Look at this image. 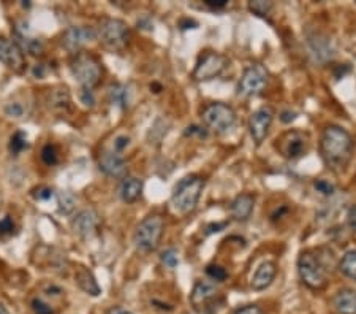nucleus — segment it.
<instances>
[{"label": "nucleus", "mask_w": 356, "mask_h": 314, "mask_svg": "<svg viewBox=\"0 0 356 314\" xmlns=\"http://www.w3.org/2000/svg\"><path fill=\"white\" fill-rule=\"evenodd\" d=\"M165 230V221L160 214H151L143 219L138 224L134 243L135 246L143 251V253H152L156 251L160 244V240L163 237Z\"/></svg>", "instance_id": "obj_4"}, {"label": "nucleus", "mask_w": 356, "mask_h": 314, "mask_svg": "<svg viewBox=\"0 0 356 314\" xmlns=\"http://www.w3.org/2000/svg\"><path fill=\"white\" fill-rule=\"evenodd\" d=\"M206 273H208V276L211 279H214V281H217V283L225 281V279L228 278L227 270L220 265H209L208 268H206Z\"/></svg>", "instance_id": "obj_26"}, {"label": "nucleus", "mask_w": 356, "mask_h": 314, "mask_svg": "<svg viewBox=\"0 0 356 314\" xmlns=\"http://www.w3.org/2000/svg\"><path fill=\"white\" fill-rule=\"evenodd\" d=\"M201 119H203L204 125L217 134H225L233 125L236 124V113L229 105L220 104H209L201 113Z\"/></svg>", "instance_id": "obj_7"}, {"label": "nucleus", "mask_w": 356, "mask_h": 314, "mask_svg": "<svg viewBox=\"0 0 356 314\" xmlns=\"http://www.w3.org/2000/svg\"><path fill=\"white\" fill-rule=\"evenodd\" d=\"M59 205H60V211H64V213H72L74 208V197L68 192L60 194Z\"/></svg>", "instance_id": "obj_29"}, {"label": "nucleus", "mask_w": 356, "mask_h": 314, "mask_svg": "<svg viewBox=\"0 0 356 314\" xmlns=\"http://www.w3.org/2000/svg\"><path fill=\"white\" fill-rule=\"evenodd\" d=\"M234 314H263L261 308L257 306V305H249V306H244L238 310Z\"/></svg>", "instance_id": "obj_37"}, {"label": "nucleus", "mask_w": 356, "mask_h": 314, "mask_svg": "<svg viewBox=\"0 0 356 314\" xmlns=\"http://www.w3.org/2000/svg\"><path fill=\"white\" fill-rule=\"evenodd\" d=\"M72 73L83 89L92 91L102 79V64L95 56L89 53H78L72 61Z\"/></svg>", "instance_id": "obj_6"}, {"label": "nucleus", "mask_w": 356, "mask_h": 314, "mask_svg": "<svg viewBox=\"0 0 356 314\" xmlns=\"http://www.w3.org/2000/svg\"><path fill=\"white\" fill-rule=\"evenodd\" d=\"M97 33L94 29L86 26H73L62 33V47L70 53H79V49L95 40Z\"/></svg>", "instance_id": "obj_12"}, {"label": "nucleus", "mask_w": 356, "mask_h": 314, "mask_svg": "<svg viewBox=\"0 0 356 314\" xmlns=\"http://www.w3.org/2000/svg\"><path fill=\"white\" fill-rule=\"evenodd\" d=\"M0 62L15 72H22L26 68V59L22 48L18 43L0 37Z\"/></svg>", "instance_id": "obj_13"}, {"label": "nucleus", "mask_w": 356, "mask_h": 314, "mask_svg": "<svg viewBox=\"0 0 356 314\" xmlns=\"http://www.w3.org/2000/svg\"><path fill=\"white\" fill-rule=\"evenodd\" d=\"M74 279H76L78 285L84 290L86 294H89V295H92V297L100 295L102 289H100L99 283H97L95 276L92 275V272L88 270V268H86V267H79V268H78L76 275H74Z\"/></svg>", "instance_id": "obj_22"}, {"label": "nucleus", "mask_w": 356, "mask_h": 314, "mask_svg": "<svg viewBox=\"0 0 356 314\" xmlns=\"http://www.w3.org/2000/svg\"><path fill=\"white\" fill-rule=\"evenodd\" d=\"M204 3L212 10H222V8L227 7L228 2H227V0H206Z\"/></svg>", "instance_id": "obj_38"}, {"label": "nucleus", "mask_w": 356, "mask_h": 314, "mask_svg": "<svg viewBox=\"0 0 356 314\" xmlns=\"http://www.w3.org/2000/svg\"><path fill=\"white\" fill-rule=\"evenodd\" d=\"M42 161L46 165H54L57 162V150L53 145H46L42 151Z\"/></svg>", "instance_id": "obj_28"}, {"label": "nucleus", "mask_w": 356, "mask_h": 314, "mask_svg": "<svg viewBox=\"0 0 356 314\" xmlns=\"http://www.w3.org/2000/svg\"><path fill=\"white\" fill-rule=\"evenodd\" d=\"M99 165L103 173L113 176V178H122L127 171V164H125L124 157L113 150L102 152Z\"/></svg>", "instance_id": "obj_16"}, {"label": "nucleus", "mask_w": 356, "mask_h": 314, "mask_svg": "<svg viewBox=\"0 0 356 314\" xmlns=\"http://www.w3.org/2000/svg\"><path fill=\"white\" fill-rule=\"evenodd\" d=\"M203 187L204 180L198 175H191L177 182L173 196H171L170 200V207L173 210V213L179 216L192 213L200 202Z\"/></svg>", "instance_id": "obj_2"}, {"label": "nucleus", "mask_w": 356, "mask_h": 314, "mask_svg": "<svg viewBox=\"0 0 356 314\" xmlns=\"http://www.w3.org/2000/svg\"><path fill=\"white\" fill-rule=\"evenodd\" d=\"M0 314H10V311L5 308V305L0 304Z\"/></svg>", "instance_id": "obj_41"}, {"label": "nucleus", "mask_w": 356, "mask_h": 314, "mask_svg": "<svg viewBox=\"0 0 356 314\" xmlns=\"http://www.w3.org/2000/svg\"><path fill=\"white\" fill-rule=\"evenodd\" d=\"M275 275H277V265H275L274 262H263V264L257 268L254 278H252V289L265 290L273 284Z\"/></svg>", "instance_id": "obj_17"}, {"label": "nucleus", "mask_w": 356, "mask_h": 314, "mask_svg": "<svg viewBox=\"0 0 356 314\" xmlns=\"http://www.w3.org/2000/svg\"><path fill=\"white\" fill-rule=\"evenodd\" d=\"M7 113L10 114V116L21 118L22 113H24V108H22L19 104H11L7 107Z\"/></svg>", "instance_id": "obj_36"}, {"label": "nucleus", "mask_w": 356, "mask_h": 314, "mask_svg": "<svg viewBox=\"0 0 356 314\" xmlns=\"http://www.w3.org/2000/svg\"><path fill=\"white\" fill-rule=\"evenodd\" d=\"M32 308H33V311H35V314H54L53 308H51L49 305H46L44 301L38 300V299L32 301Z\"/></svg>", "instance_id": "obj_31"}, {"label": "nucleus", "mask_w": 356, "mask_h": 314, "mask_svg": "<svg viewBox=\"0 0 356 314\" xmlns=\"http://www.w3.org/2000/svg\"><path fill=\"white\" fill-rule=\"evenodd\" d=\"M49 105L53 108H65L70 105V94H68V89H53L49 93Z\"/></svg>", "instance_id": "obj_24"}, {"label": "nucleus", "mask_w": 356, "mask_h": 314, "mask_svg": "<svg viewBox=\"0 0 356 314\" xmlns=\"http://www.w3.org/2000/svg\"><path fill=\"white\" fill-rule=\"evenodd\" d=\"M162 262L170 268H176L177 264H179V260H177V253L175 249H168L165 251V253L162 254Z\"/></svg>", "instance_id": "obj_30"}, {"label": "nucleus", "mask_w": 356, "mask_h": 314, "mask_svg": "<svg viewBox=\"0 0 356 314\" xmlns=\"http://www.w3.org/2000/svg\"><path fill=\"white\" fill-rule=\"evenodd\" d=\"M255 207V196L252 194H239L232 202V216L236 221H247Z\"/></svg>", "instance_id": "obj_19"}, {"label": "nucleus", "mask_w": 356, "mask_h": 314, "mask_svg": "<svg viewBox=\"0 0 356 314\" xmlns=\"http://www.w3.org/2000/svg\"><path fill=\"white\" fill-rule=\"evenodd\" d=\"M15 230V224L11 221L10 216H5V218L0 221V235H10Z\"/></svg>", "instance_id": "obj_32"}, {"label": "nucleus", "mask_w": 356, "mask_h": 314, "mask_svg": "<svg viewBox=\"0 0 356 314\" xmlns=\"http://www.w3.org/2000/svg\"><path fill=\"white\" fill-rule=\"evenodd\" d=\"M334 308L339 314H356V290L341 289L334 295Z\"/></svg>", "instance_id": "obj_20"}, {"label": "nucleus", "mask_w": 356, "mask_h": 314, "mask_svg": "<svg viewBox=\"0 0 356 314\" xmlns=\"http://www.w3.org/2000/svg\"><path fill=\"white\" fill-rule=\"evenodd\" d=\"M339 270L350 279L356 281V251H348V253L342 257L341 264H339Z\"/></svg>", "instance_id": "obj_23"}, {"label": "nucleus", "mask_w": 356, "mask_h": 314, "mask_svg": "<svg viewBox=\"0 0 356 314\" xmlns=\"http://www.w3.org/2000/svg\"><path fill=\"white\" fill-rule=\"evenodd\" d=\"M35 197L38 200H48V198L53 197V191L48 189V187H42V189L38 191V194H35Z\"/></svg>", "instance_id": "obj_39"}, {"label": "nucleus", "mask_w": 356, "mask_h": 314, "mask_svg": "<svg viewBox=\"0 0 356 314\" xmlns=\"http://www.w3.org/2000/svg\"><path fill=\"white\" fill-rule=\"evenodd\" d=\"M309 48H311L312 54L315 56V61L325 62L332 57V48L328 37H325L323 33L315 32L312 36L307 37Z\"/></svg>", "instance_id": "obj_18"}, {"label": "nucleus", "mask_w": 356, "mask_h": 314, "mask_svg": "<svg viewBox=\"0 0 356 314\" xmlns=\"http://www.w3.org/2000/svg\"><path fill=\"white\" fill-rule=\"evenodd\" d=\"M99 38L113 53H122L129 47L130 29L127 22L116 18H105L100 22Z\"/></svg>", "instance_id": "obj_5"}, {"label": "nucleus", "mask_w": 356, "mask_h": 314, "mask_svg": "<svg viewBox=\"0 0 356 314\" xmlns=\"http://www.w3.org/2000/svg\"><path fill=\"white\" fill-rule=\"evenodd\" d=\"M273 121L274 110L271 107H261L260 110L252 113V116L249 119V132L252 140H254L257 145H261V143L266 140Z\"/></svg>", "instance_id": "obj_11"}, {"label": "nucleus", "mask_w": 356, "mask_h": 314, "mask_svg": "<svg viewBox=\"0 0 356 314\" xmlns=\"http://www.w3.org/2000/svg\"><path fill=\"white\" fill-rule=\"evenodd\" d=\"M277 150L289 161H296L307 152L309 135L301 130H289L277 140Z\"/></svg>", "instance_id": "obj_10"}, {"label": "nucleus", "mask_w": 356, "mask_h": 314, "mask_svg": "<svg viewBox=\"0 0 356 314\" xmlns=\"http://www.w3.org/2000/svg\"><path fill=\"white\" fill-rule=\"evenodd\" d=\"M347 224H348L350 228H352L353 232H356V205H353V207L348 210V213H347Z\"/></svg>", "instance_id": "obj_35"}, {"label": "nucleus", "mask_w": 356, "mask_h": 314, "mask_svg": "<svg viewBox=\"0 0 356 314\" xmlns=\"http://www.w3.org/2000/svg\"><path fill=\"white\" fill-rule=\"evenodd\" d=\"M298 273L301 281L312 290H321L328 284V272L320 256L312 251H304L298 257Z\"/></svg>", "instance_id": "obj_3"}, {"label": "nucleus", "mask_w": 356, "mask_h": 314, "mask_svg": "<svg viewBox=\"0 0 356 314\" xmlns=\"http://www.w3.org/2000/svg\"><path fill=\"white\" fill-rule=\"evenodd\" d=\"M217 297H219V290H217L214 284L198 281L193 285V290L191 294V305L193 306L195 311L204 313L214 304Z\"/></svg>", "instance_id": "obj_14"}, {"label": "nucleus", "mask_w": 356, "mask_h": 314, "mask_svg": "<svg viewBox=\"0 0 356 314\" xmlns=\"http://www.w3.org/2000/svg\"><path fill=\"white\" fill-rule=\"evenodd\" d=\"M227 65L228 61L225 56L216 53V51H208V53L200 57L198 64L193 70V79H197V81H209V79L222 75Z\"/></svg>", "instance_id": "obj_9"}, {"label": "nucleus", "mask_w": 356, "mask_h": 314, "mask_svg": "<svg viewBox=\"0 0 356 314\" xmlns=\"http://www.w3.org/2000/svg\"><path fill=\"white\" fill-rule=\"evenodd\" d=\"M108 314H131V313H130V311H127V310H124V308L114 306V308H111L110 311H108Z\"/></svg>", "instance_id": "obj_40"}, {"label": "nucleus", "mask_w": 356, "mask_h": 314, "mask_svg": "<svg viewBox=\"0 0 356 314\" xmlns=\"http://www.w3.org/2000/svg\"><path fill=\"white\" fill-rule=\"evenodd\" d=\"M355 141L346 129L341 125L325 127L320 139V154L326 167L332 171H343L352 159Z\"/></svg>", "instance_id": "obj_1"}, {"label": "nucleus", "mask_w": 356, "mask_h": 314, "mask_svg": "<svg viewBox=\"0 0 356 314\" xmlns=\"http://www.w3.org/2000/svg\"><path fill=\"white\" fill-rule=\"evenodd\" d=\"M269 73L261 64H254L247 67L243 77L239 79L238 93L245 97H254L261 93L268 84Z\"/></svg>", "instance_id": "obj_8"}, {"label": "nucleus", "mask_w": 356, "mask_h": 314, "mask_svg": "<svg viewBox=\"0 0 356 314\" xmlns=\"http://www.w3.org/2000/svg\"><path fill=\"white\" fill-rule=\"evenodd\" d=\"M99 226H100L99 214H97L94 210L79 211V213L74 216V219L72 221L73 230L83 238H89L92 235H95L97 230H99Z\"/></svg>", "instance_id": "obj_15"}, {"label": "nucleus", "mask_w": 356, "mask_h": 314, "mask_svg": "<svg viewBox=\"0 0 356 314\" xmlns=\"http://www.w3.org/2000/svg\"><path fill=\"white\" fill-rule=\"evenodd\" d=\"M129 143H130V139L127 135H119V136H116V140H114V145H113V151H116V152H122L125 148L129 146Z\"/></svg>", "instance_id": "obj_33"}, {"label": "nucleus", "mask_w": 356, "mask_h": 314, "mask_svg": "<svg viewBox=\"0 0 356 314\" xmlns=\"http://www.w3.org/2000/svg\"><path fill=\"white\" fill-rule=\"evenodd\" d=\"M315 189H317L321 194H325V196H331V194L334 192V186L330 185L328 181L320 180V181L315 182Z\"/></svg>", "instance_id": "obj_34"}, {"label": "nucleus", "mask_w": 356, "mask_h": 314, "mask_svg": "<svg viewBox=\"0 0 356 314\" xmlns=\"http://www.w3.org/2000/svg\"><path fill=\"white\" fill-rule=\"evenodd\" d=\"M274 8L271 2H265V0H255V2L249 3V10L257 16H268Z\"/></svg>", "instance_id": "obj_25"}, {"label": "nucleus", "mask_w": 356, "mask_h": 314, "mask_svg": "<svg viewBox=\"0 0 356 314\" xmlns=\"http://www.w3.org/2000/svg\"><path fill=\"white\" fill-rule=\"evenodd\" d=\"M10 148L11 151L15 154L21 152L24 148H27V139H26V134L22 132H16L13 136H11V143H10Z\"/></svg>", "instance_id": "obj_27"}, {"label": "nucleus", "mask_w": 356, "mask_h": 314, "mask_svg": "<svg viewBox=\"0 0 356 314\" xmlns=\"http://www.w3.org/2000/svg\"><path fill=\"white\" fill-rule=\"evenodd\" d=\"M141 192H143V181L141 180L131 178V176H129V178H124V181L120 182L119 196L124 200V202H127V203L136 202V200L141 197Z\"/></svg>", "instance_id": "obj_21"}]
</instances>
